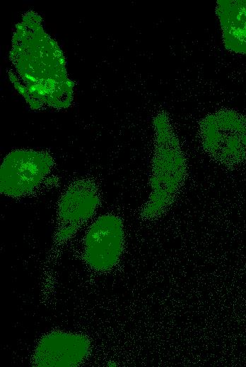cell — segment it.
<instances>
[{
	"mask_svg": "<svg viewBox=\"0 0 246 367\" xmlns=\"http://www.w3.org/2000/svg\"><path fill=\"white\" fill-rule=\"evenodd\" d=\"M154 150L149 179L151 191L141 210L145 219H153L173 204L187 176V163L180 140L165 112L153 118Z\"/></svg>",
	"mask_w": 246,
	"mask_h": 367,
	"instance_id": "cell-1",
	"label": "cell"
},
{
	"mask_svg": "<svg viewBox=\"0 0 246 367\" xmlns=\"http://www.w3.org/2000/svg\"><path fill=\"white\" fill-rule=\"evenodd\" d=\"M199 134L205 152L228 168L246 163V116L223 109L207 114L199 122Z\"/></svg>",
	"mask_w": 246,
	"mask_h": 367,
	"instance_id": "cell-2",
	"label": "cell"
},
{
	"mask_svg": "<svg viewBox=\"0 0 246 367\" xmlns=\"http://www.w3.org/2000/svg\"><path fill=\"white\" fill-rule=\"evenodd\" d=\"M54 166L47 152L16 150L8 153L0 168V192L18 198L32 193L47 178Z\"/></svg>",
	"mask_w": 246,
	"mask_h": 367,
	"instance_id": "cell-3",
	"label": "cell"
},
{
	"mask_svg": "<svg viewBox=\"0 0 246 367\" xmlns=\"http://www.w3.org/2000/svg\"><path fill=\"white\" fill-rule=\"evenodd\" d=\"M99 204V191L94 181L88 179L73 181L59 201L55 243L70 239L93 216Z\"/></svg>",
	"mask_w": 246,
	"mask_h": 367,
	"instance_id": "cell-4",
	"label": "cell"
},
{
	"mask_svg": "<svg viewBox=\"0 0 246 367\" xmlns=\"http://www.w3.org/2000/svg\"><path fill=\"white\" fill-rule=\"evenodd\" d=\"M122 219L117 215H101L90 226L83 241V258L96 271H107L119 262L124 248Z\"/></svg>",
	"mask_w": 246,
	"mask_h": 367,
	"instance_id": "cell-5",
	"label": "cell"
},
{
	"mask_svg": "<svg viewBox=\"0 0 246 367\" xmlns=\"http://www.w3.org/2000/svg\"><path fill=\"white\" fill-rule=\"evenodd\" d=\"M89 338L81 333L53 330L38 342L32 363L39 367H74L86 360L90 351Z\"/></svg>",
	"mask_w": 246,
	"mask_h": 367,
	"instance_id": "cell-6",
	"label": "cell"
},
{
	"mask_svg": "<svg viewBox=\"0 0 246 367\" xmlns=\"http://www.w3.org/2000/svg\"><path fill=\"white\" fill-rule=\"evenodd\" d=\"M216 13L226 49L246 55V0L217 1Z\"/></svg>",
	"mask_w": 246,
	"mask_h": 367,
	"instance_id": "cell-7",
	"label": "cell"
}]
</instances>
